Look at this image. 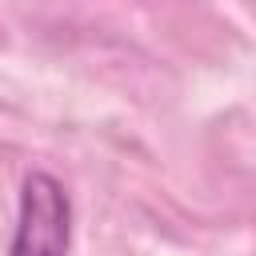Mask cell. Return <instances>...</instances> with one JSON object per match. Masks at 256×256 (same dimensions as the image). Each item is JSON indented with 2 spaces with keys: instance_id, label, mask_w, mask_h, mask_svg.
Instances as JSON below:
<instances>
[{
  "instance_id": "obj_1",
  "label": "cell",
  "mask_w": 256,
  "mask_h": 256,
  "mask_svg": "<svg viewBox=\"0 0 256 256\" xmlns=\"http://www.w3.org/2000/svg\"><path fill=\"white\" fill-rule=\"evenodd\" d=\"M72 200L48 172H28L20 188V220L8 256H68Z\"/></svg>"
}]
</instances>
